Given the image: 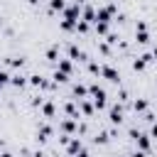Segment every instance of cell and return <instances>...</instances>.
I'll return each mask as SVG.
<instances>
[{"label":"cell","instance_id":"6da1fadb","mask_svg":"<svg viewBox=\"0 0 157 157\" xmlns=\"http://www.w3.org/2000/svg\"><path fill=\"white\" fill-rule=\"evenodd\" d=\"M91 96H93V105L101 110V108H105V91L103 88H98V86H91Z\"/></svg>","mask_w":157,"mask_h":157},{"label":"cell","instance_id":"7a4b0ae2","mask_svg":"<svg viewBox=\"0 0 157 157\" xmlns=\"http://www.w3.org/2000/svg\"><path fill=\"white\" fill-rule=\"evenodd\" d=\"M101 74L108 78V81H113V83H118V71L113 69V66H101Z\"/></svg>","mask_w":157,"mask_h":157},{"label":"cell","instance_id":"3957f363","mask_svg":"<svg viewBox=\"0 0 157 157\" xmlns=\"http://www.w3.org/2000/svg\"><path fill=\"white\" fill-rule=\"evenodd\" d=\"M110 123H115V125H118V123H123V110H120L118 105H115V108H110Z\"/></svg>","mask_w":157,"mask_h":157},{"label":"cell","instance_id":"277c9868","mask_svg":"<svg viewBox=\"0 0 157 157\" xmlns=\"http://www.w3.org/2000/svg\"><path fill=\"white\" fill-rule=\"evenodd\" d=\"M135 140H137L140 150H150V137H147V135H140V132H137V137H135Z\"/></svg>","mask_w":157,"mask_h":157},{"label":"cell","instance_id":"5b68a950","mask_svg":"<svg viewBox=\"0 0 157 157\" xmlns=\"http://www.w3.org/2000/svg\"><path fill=\"white\" fill-rule=\"evenodd\" d=\"M69 152H71V155H78V152H81V140H78V137L69 142Z\"/></svg>","mask_w":157,"mask_h":157},{"label":"cell","instance_id":"8992f818","mask_svg":"<svg viewBox=\"0 0 157 157\" xmlns=\"http://www.w3.org/2000/svg\"><path fill=\"white\" fill-rule=\"evenodd\" d=\"M69 54H71V59H83V52L78 47H69Z\"/></svg>","mask_w":157,"mask_h":157},{"label":"cell","instance_id":"52a82bcc","mask_svg":"<svg viewBox=\"0 0 157 157\" xmlns=\"http://www.w3.org/2000/svg\"><path fill=\"white\" fill-rule=\"evenodd\" d=\"M59 71L69 74V71H71V61H69V59H61V61H59Z\"/></svg>","mask_w":157,"mask_h":157},{"label":"cell","instance_id":"ba28073f","mask_svg":"<svg viewBox=\"0 0 157 157\" xmlns=\"http://www.w3.org/2000/svg\"><path fill=\"white\" fill-rule=\"evenodd\" d=\"M49 132H52V130H49V125H42L37 135H39V140H47V137H49Z\"/></svg>","mask_w":157,"mask_h":157},{"label":"cell","instance_id":"9c48e42d","mask_svg":"<svg viewBox=\"0 0 157 157\" xmlns=\"http://www.w3.org/2000/svg\"><path fill=\"white\" fill-rule=\"evenodd\" d=\"M42 110H44V115H47V118H52V115H54V105H52V103H44V108H42Z\"/></svg>","mask_w":157,"mask_h":157},{"label":"cell","instance_id":"30bf717a","mask_svg":"<svg viewBox=\"0 0 157 157\" xmlns=\"http://www.w3.org/2000/svg\"><path fill=\"white\" fill-rule=\"evenodd\" d=\"M61 130H64V132H71V130H74V120H64V123H61Z\"/></svg>","mask_w":157,"mask_h":157},{"label":"cell","instance_id":"8fae6325","mask_svg":"<svg viewBox=\"0 0 157 157\" xmlns=\"http://www.w3.org/2000/svg\"><path fill=\"white\" fill-rule=\"evenodd\" d=\"M52 10H64V0H52Z\"/></svg>","mask_w":157,"mask_h":157},{"label":"cell","instance_id":"7c38bea8","mask_svg":"<svg viewBox=\"0 0 157 157\" xmlns=\"http://www.w3.org/2000/svg\"><path fill=\"white\" fill-rule=\"evenodd\" d=\"M96 29H98L101 34H105V32H108V25H103V22H96Z\"/></svg>","mask_w":157,"mask_h":157},{"label":"cell","instance_id":"4fadbf2b","mask_svg":"<svg viewBox=\"0 0 157 157\" xmlns=\"http://www.w3.org/2000/svg\"><path fill=\"white\" fill-rule=\"evenodd\" d=\"M147 108V101H135V110H145Z\"/></svg>","mask_w":157,"mask_h":157},{"label":"cell","instance_id":"5bb4252c","mask_svg":"<svg viewBox=\"0 0 157 157\" xmlns=\"http://www.w3.org/2000/svg\"><path fill=\"white\" fill-rule=\"evenodd\" d=\"M7 81H12V78H10V76H7V74H5V71H0V86H5V83H7Z\"/></svg>","mask_w":157,"mask_h":157},{"label":"cell","instance_id":"9a60e30c","mask_svg":"<svg viewBox=\"0 0 157 157\" xmlns=\"http://www.w3.org/2000/svg\"><path fill=\"white\" fill-rule=\"evenodd\" d=\"M47 59H52V61H54V59H56V47H52V49H49V52H47Z\"/></svg>","mask_w":157,"mask_h":157},{"label":"cell","instance_id":"2e32d148","mask_svg":"<svg viewBox=\"0 0 157 157\" xmlns=\"http://www.w3.org/2000/svg\"><path fill=\"white\" fill-rule=\"evenodd\" d=\"M74 93L81 98V96H86V88H83V86H76V88H74Z\"/></svg>","mask_w":157,"mask_h":157},{"label":"cell","instance_id":"e0dca14e","mask_svg":"<svg viewBox=\"0 0 157 157\" xmlns=\"http://www.w3.org/2000/svg\"><path fill=\"white\" fill-rule=\"evenodd\" d=\"M12 83H15V86H22L25 78H22V76H12Z\"/></svg>","mask_w":157,"mask_h":157},{"label":"cell","instance_id":"ac0fdd59","mask_svg":"<svg viewBox=\"0 0 157 157\" xmlns=\"http://www.w3.org/2000/svg\"><path fill=\"white\" fill-rule=\"evenodd\" d=\"M81 108H83V113H88V115H91V113H93V108H91V105H88V103H81Z\"/></svg>","mask_w":157,"mask_h":157},{"label":"cell","instance_id":"d6986e66","mask_svg":"<svg viewBox=\"0 0 157 157\" xmlns=\"http://www.w3.org/2000/svg\"><path fill=\"white\" fill-rule=\"evenodd\" d=\"M150 132H152V137H157V123L152 125V130H150Z\"/></svg>","mask_w":157,"mask_h":157},{"label":"cell","instance_id":"ffe728a7","mask_svg":"<svg viewBox=\"0 0 157 157\" xmlns=\"http://www.w3.org/2000/svg\"><path fill=\"white\" fill-rule=\"evenodd\" d=\"M132 157H145V152H135V155H132Z\"/></svg>","mask_w":157,"mask_h":157},{"label":"cell","instance_id":"44dd1931","mask_svg":"<svg viewBox=\"0 0 157 157\" xmlns=\"http://www.w3.org/2000/svg\"><path fill=\"white\" fill-rule=\"evenodd\" d=\"M76 157H88V155H86V152H83V150H81V152H78V155H76Z\"/></svg>","mask_w":157,"mask_h":157},{"label":"cell","instance_id":"7402d4cb","mask_svg":"<svg viewBox=\"0 0 157 157\" xmlns=\"http://www.w3.org/2000/svg\"><path fill=\"white\" fill-rule=\"evenodd\" d=\"M0 157H12V155H10V152H2V155H0Z\"/></svg>","mask_w":157,"mask_h":157},{"label":"cell","instance_id":"603a6c76","mask_svg":"<svg viewBox=\"0 0 157 157\" xmlns=\"http://www.w3.org/2000/svg\"><path fill=\"white\" fill-rule=\"evenodd\" d=\"M152 56H157V47H155V49H152Z\"/></svg>","mask_w":157,"mask_h":157}]
</instances>
